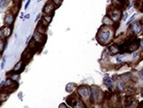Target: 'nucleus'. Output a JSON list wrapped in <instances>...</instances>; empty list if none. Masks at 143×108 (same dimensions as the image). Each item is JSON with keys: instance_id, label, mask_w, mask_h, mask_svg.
Here are the masks:
<instances>
[{"instance_id": "9b49d317", "label": "nucleus", "mask_w": 143, "mask_h": 108, "mask_svg": "<svg viewBox=\"0 0 143 108\" xmlns=\"http://www.w3.org/2000/svg\"><path fill=\"white\" fill-rule=\"evenodd\" d=\"M32 56V54H31V52L30 51V50H27V52L26 51L24 52V53L22 54V57H24V60H28L29 61V59H30Z\"/></svg>"}, {"instance_id": "412c9836", "label": "nucleus", "mask_w": 143, "mask_h": 108, "mask_svg": "<svg viewBox=\"0 0 143 108\" xmlns=\"http://www.w3.org/2000/svg\"><path fill=\"white\" fill-rule=\"evenodd\" d=\"M137 13H134L133 15L130 17V19H129V21L127 23V25H129L130 23L133 21V19H135V17L137 16Z\"/></svg>"}, {"instance_id": "39448f33", "label": "nucleus", "mask_w": 143, "mask_h": 108, "mask_svg": "<svg viewBox=\"0 0 143 108\" xmlns=\"http://www.w3.org/2000/svg\"><path fill=\"white\" fill-rule=\"evenodd\" d=\"M14 19H15L14 14L13 13H8V14H7L5 16L4 23H5V24L6 25L10 26L13 23Z\"/></svg>"}, {"instance_id": "2eb2a0df", "label": "nucleus", "mask_w": 143, "mask_h": 108, "mask_svg": "<svg viewBox=\"0 0 143 108\" xmlns=\"http://www.w3.org/2000/svg\"><path fill=\"white\" fill-rule=\"evenodd\" d=\"M117 88L120 92L123 91V89H124V83L123 82H119L117 84Z\"/></svg>"}, {"instance_id": "a878e982", "label": "nucleus", "mask_w": 143, "mask_h": 108, "mask_svg": "<svg viewBox=\"0 0 143 108\" xmlns=\"http://www.w3.org/2000/svg\"><path fill=\"white\" fill-rule=\"evenodd\" d=\"M127 17H128V13H125L124 17H123V20H124V21H126V19H127Z\"/></svg>"}, {"instance_id": "f257e3e1", "label": "nucleus", "mask_w": 143, "mask_h": 108, "mask_svg": "<svg viewBox=\"0 0 143 108\" xmlns=\"http://www.w3.org/2000/svg\"><path fill=\"white\" fill-rule=\"evenodd\" d=\"M111 32L108 29H104L102 31H101L99 33L98 38L99 41L102 42H105L108 41V39L110 37Z\"/></svg>"}, {"instance_id": "c85d7f7f", "label": "nucleus", "mask_w": 143, "mask_h": 108, "mask_svg": "<svg viewBox=\"0 0 143 108\" xmlns=\"http://www.w3.org/2000/svg\"><path fill=\"white\" fill-rule=\"evenodd\" d=\"M116 60H117V61H118V62H121V57H118V58H117V59H116Z\"/></svg>"}, {"instance_id": "cd10ccee", "label": "nucleus", "mask_w": 143, "mask_h": 108, "mask_svg": "<svg viewBox=\"0 0 143 108\" xmlns=\"http://www.w3.org/2000/svg\"><path fill=\"white\" fill-rule=\"evenodd\" d=\"M25 17V19H29L30 18V14H27V15H26V16Z\"/></svg>"}, {"instance_id": "aec40b11", "label": "nucleus", "mask_w": 143, "mask_h": 108, "mask_svg": "<svg viewBox=\"0 0 143 108\" xmlns=\"http://www.w3.org/2000/svg\"><path fill=\"white\" fill-rule=\"evenodd\" d=\"M4 45H5L4 41H3L1 38H0V52L3 51V49H4Z\"/></svg>"}, {"instance_id": "7c9ffc66", "label": "nucleus", "mask_w": 143, "mask_h": 108, "mask_svg": "<svg viewBox=\"0 0 143 108\" xmlns=\"http://www.w3.org/2000/svg\"><path fill=\"white\" fill-rule=\"evenodd\" d=\"M3 84H4V82H3H3H1L0 83V86H2V85H3Z\"/></svg>"}, {"instance_id": "f03ea898", "label": "nucleus", "mask_w": 143, "mask_h": 108, "mask_svg": "<svg viewBox=\"0 0 143 108\" xmlns=\"http://www.w3.org/2000/svg\"><path fill=\"white\" fill-rule=\"evenodd\" d=\"M78 92L83 98H88L90 95V90L86 86H80L78 90Z\"/></svg>"}, {"instance_id": "1a4fd4ad", "label": "nucleus", "mask_w": 143, "mask_h": 108, "mask_svg": "<svg viewBox=\"0 0 143 108\" xmlns=\"http://www.w3.org/2000/svg\"><path fill=\"white\" fill-rule=\"evenodd\" d=\"M33 38L34 39L36 42H41L44 41V37L41 33H38V31H35L33 35Z\"/></svg>"}, {"instance_id": "423d86ee", "label": "nucleus", "mask_w": 143, "mask_h": 108, "mask_svg": "<svg viewBox=\"0 0 143 108\" xmlns=\"http://www.w3.org/2000/svg\"><path fill=\"white\" fill-rule=\"evenodd\" d=\"M130 30L131 31H133L136 35L139 34L141 31H142V25L140 24V23L136 22L134 24L132 25L131 27H130Z\"/></svg>"}, {"instance_id": "dca6fc26", "label": "nucleus", "mask_w": 143, "mask_h": 108, "mask_svg": "<svg viewBox=\"0 0 143 108\" xmlns=\"http://www.w3.org/2000/svg\"><path fill=\"white\" fill-rule=\"evenodd\" d=\"M8 98H9V94H2L0 95V101L1 102L6 101Z\"/></svg>"}, {"instance_id": "f8f14e48", "label": "nucleus", "mask_w": 143, "mask_h": 108, "mask_svg": "<svg viewBox=\"0 0 143 108\" xmlns=\"http://www.w3.org/2000/svg\"><path fill=\"white\" fill-rule=\"evenodd\" d=\"M102 22L104 23V25H110L113 23L112 20L108 15L104 16V17L103 18V20H102Z\"/></svg>"}, {"instance_id": "c756f323", "label": "nucleus", "mask_w": 143, "mask_h": 108, "mask_svg": "<svg viewBox=\"0 0 143 108\" xmlns=\"http://www.w3.org/2000/svg\"><path fill=\"white\" fill-rule=\"evenodd\" d=\"M30 38V36H29V38H27V40H26V44H27V43H28V41H29V38Z\"/></svg>"}, {"instance_id": "ddd939ff", "label": "nucleus", "mask_w": 143, "mask_h": 108, "mask_svg": "<svg viewBox=\"0 0 143 108\" xmlns=\"http://www.w3.org/2000/svg\"><path fill=\"white\" fill-rule=\"evenodd\" d=\"M22 61H20V62H19L18 63H17L16 65H15V66H14V68H13V71L15 72H18V71L21 70V68H22Z\"/></svg>"}, {"instance_id": "f3484780", "label": "nucleus", "mask_w": 143, "mask_h": 108, "mask_svg": "<svg viewBox=\"0 0 143 108\" xmlns=\"http://www.w3.org/2000/svg\"><path fill=\"white\" fill-rule=\"evenodd\" d=\"M42 19H44L46 21H47L48 23H50L51 21L52 16H51V15H46H46L43 17Z\"/></svg>"}, {"instance_id": "6e6552de", "label": "nucleus", "mask_w": 143, "mask_h": 108, "mask_svg": "<svg viewBox=\"0 0 143 108\" xmlns=\"http://www.w3.org/2000/svg\"><path fill=\"white\" fill-rule=\"evenodd\" d=\"M100 92L98 88H93L92 89V99L94 102H97L100 98Z\"/></svg>"}, {"instance_id": "6ab92c4d", "label": "nucleus", "mask_w": 143, "mask_h": 108, "mask_svg": "<svg viewBox=\"0 0 143 108\" xmlns=\"http://www.w3.org/2000/svg\"><path fill=\"white\" fill-rule=\"evenodd\" d=\"M51 1L53 2V3H54L55 5H57V7H58L61 4L63 0H51Z\"/></svg>"}, {"instance_id": "20e7f679", "label": "nucleus", "mask_w": 143, "mask_h": 108, "mask_svg": "<svg viewBox=\"0 0 143 108\" xmlns=\"http://www.w3.org/2000/svg\"><path fill=\"white\" fill-rule=\"evenodd\" d=\"M54 3L51 2V1H49L48 3L45 5V6L44 7V9H43V12L46 14V15H50L51 12H53L55 9V6H54Z\"/></svg>"}, {"instance_id": "393cba45", "label": "nucleus", "mask_w": 143, "mask_h": 108, "mask_svg": "<svg viewBox=\"0 0 143 108\" xmlns=\"http://www.w3.org/2000/svg\"><path fill=\"white\" fill-rule=\"evenodd\" d=\"M40 13H38V15L36 16V18L35 21H35V22H36V21H38V19H40Z\"/></svg>"}, {"instance_id": "7ed1b4c3", "label": "nucleus", "mask_w": 143, "mask_h": 108, "mask_svg": "<svg viewBox=\"0 0 143 108\" xmlns=\"http://www.w3.org/2000/svg\"><path fill=\"white\" fill-rule=\"evenodd\" d=\"M11 33V30L9 26L3 27L0 29V38L8 37Z\"/></svg>"}, {"instance_id": "b1692460", "label": "nucleus", "mask_w": 143, "mask_h": 108, "mask_svg": "<svg viewBox=\"0 0 143 108\" xmlns=\"http://www.w3.org/2000/svg\"><path fill=\"white\" fill-rule=\"evenodd\" d=\"M30 1H31V0H28V1H27V2H26L25 4V10L27 9V8H28V7H29V4L30 3Z\"/></svg>"}, {"instance_id": "0eeeda50", "label": "nucleus", "mask_w": 143, "mask_h": 108, "mask_svg": "<svg viewBox=\"0 0 143 108\" xmlns=\"http://www.w3.org/2000/svg\"><path fill=\"white\" fill-rule=\"evenodd\" d=\"M111 17L113 21H117L119 19H120L121 16V13L119 10L115 9L112 11V12L111 13Z\"/></svg>"}, {"instance_id": "9d476101", "label": "nucleus", "mask_w": 143, "mask_h": 108, "mask_svg": "<svg viewBox=\"0 0 143 108\" xmlns=\"http://www.w3.org/2000/svg\"><path fill=\"white\" fill-rule=\"evenodd\" d=\"M9 3V0H0V9L3 10Z\"/></svg>"}, {"instance_id": "a211bd4d", "label": "nucleus", "mask_w": 143, "mask_h": 108, "mask_svg": "<svg viewBox=\"0 0 143 108\" xmlns=\"http://www.w3.org/2000/svg\"><path fill=\"white\" fill-rule=\"evenodd\" d=\"M110 51L114 54H117L118 52H119V48L118 47H115V46H112L110 48Z\"/></svg>"}, {"instance_id": "4468645a", "label": "nucleus", "mask_w": 143, "mask_h": 108, "mask_svg": "<svg viewBox=\"0 0 143 108\" xmlns=\"http://www.w3.org/2000/svg\"><path fill=\"white\" fill-rule=\"evenodd\" d=\"M104 84H105V85L108 86V87H112V86H113V85H112V82H111L110 78L108 76H106L104 78Z\"/></svg>"}, {"instance_id": "4be33fe9", "label": "nucleus", "mask_w": 143, "mask_h": 108, "mask_svg": "<svg viewBox=\"0 0 143 108\" xmlns=\"http://www.w3.org/2000/svg\"><path fill=\"white\" fill-rule=\"evenodd\" d=\"M133 102V99L129 98L127 100V102H126V105L127 106H130V105H132Z\"/></svg>"}, {"instance_id": "5701e85b", "label": "nucleus", "mask_w": 143, "mask_h": 108, "mask_svg": "<svg viewBox=\"0 0 143 108\" xmlns=\"http://www.w3.org/2000/svg\"><path fill=\"white\" fill-rule=\"evenodd\" d=\"M5 62H6V57L4 56V57L3 58V61H2L1 64V70H3V69H4V66H5Z\"/></svg>"}, {"instance_id": "bb28decb", "label": "nucleus", "mask_w": 143, "mask_h": 108, "mask_svg": "<svg viewBox=\"0 0 143 108\" xmlns=\"http://www.w3.org/2000/svg\"><path fill=\"white\" fill-rule=\"evenodd\" d=\"M143 70H140V72H139V75H140V78H141V80H143Z\"/></svg>"}]
</instances>
